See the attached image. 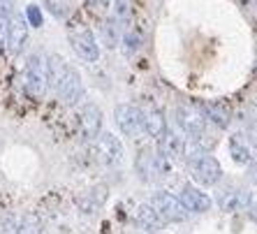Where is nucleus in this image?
Wrapping results in <instances>:
<instances>
[{
    "mask_svg": "<svg viewBox=\"0 0 257 234\" xmlns=\"http://www.w3.org/2000/svg\"><path fill=\"white\" fill-rule=\"evenodd\" d=\"M135 169L142 181H153V179H162L172 172V160L167 156H162L158 149L153 146H146L137 153V160H135Z\"/></svg>",
    "mask_w": 257,
    "mask_h": 234,
    "instance_id": "f257e3e1",
    "label": "nucleus"
},
{
    "mask_svg": "<svg viewBox=\"0 0 257 234\" xmlns=\"http://www.w3.org/2000/svg\"><path fill=\"white\" fill-rule=\"evenodd\" d=\"M24 88L26 95L33 100H44L49 90V77H47V58H42L40 54H33L26 63L24 72Z\"/></svg>",
    "mask_w": 257,
    "mask_h": 234,
    "instance_id": "f03ea898",
    "label": "nucleus"
},
{
    "mask_svg": "<svg viewBox=\"0 0 257 234\" xmlns=\"http://www.w3.org/2000/svg\"><path fill=\"white\" fill-rule=\"evenodd\" d=\"M149 204L160 213V218L165 222H183L190 216V211L183 206V202H181L179 197H174L172 192H167V190L153 192V197H151Z\"/></svg>",
    "mask_w": 257,
    "mask_h": 234,
    "instance_id": "7ed1b4c3",
    "label": "nucleus"
},
{
    "mask_svg": "<svg viewBox=\"0 0 257 234\" xmlns=\"http://www.w3.org/2000/svg\"><path fill=\"white\" fill-rule=\"evenodd\" d=\"M67 37H70V44H72V49L77 51L79 58H84L86 63H97V58H100V47H97V40H95V35H93V30L79 24V26H74V28H70Z\"/></svg>",
    "mask_w": 257,
    "mask_h": 234,
    "instance_id": "20e7f679",
    "label": "nucleus"
},
{
    "mask_svg": "<svg viewBox=\"0 0 257 234\" xmlns=\"http://www.w3.org/2000/svg\"><path fill=\"white\" fill-rule=\"evenodd\" d=\"M114 121L125 137L139 139L144 135V111L135 104H116Z\"/></svg>",
    "mask_w": 257,
    "mask_h": 234,
    "instance_id": "39448f33",
    "label": "nucleus"
},
{
    "mask_svg": "<svg viewBox=\"0 0 257 234\" xmlns=\"http://www.w3.org/2000/svg\"><path fill=\"white\" fill-rule=\"evenodd\" d=\"M95 156L102 165L107 167H116L125 158V149L120 144V139L114 132H100L95 137Z\"/></svg>",
    "mask_w": 257,
    "mask_h": 234,
    "instance_id": "423d86ee",
    "label": "nucleus"
},
{
    "mask_svg": "<svg viewBox=\"0 0 257 234\" xmlns=\"http://www.w3.org/2000/svg\"><path fill=\"white\" fill-rule=\"evenodd\" d=\"M56 95L60 97V102L72 107V104H77L81 97H84V79L81 74L77 72V67L67 65L65 74L60 77V81L56 84Z\"/></svg>",
    "mask_w": 257,
    "mask_h": 234,
    "instance_id": "0eeeda50",
    "label": "nucleus"
},
{
    "mask_svg": "<svg viewBox=\"0 0 257 234\" xmlns=\"http://www.w3.org/2000/svg\"><path fill=\"white\" fill-rule=\"evenodd\" d=\"M176 123H179L181 132L188 139H195V142L202 139L204 128H206V119H204L202 111H197L195 107H188V104L176 109Z\"/></svg>",
    "mask_w": 257,
    "mask_h": 234,
    "instance_id": "6e6552de",
    "label": "nucleus"
},
{
    "mask_svg": "<svg viewBox=\"0 0 257 234\" xmlns=\"http://www.w3.org/2000/svg\"><path fill=\"white\" fill-rule=\"evenodd\" d=\"M190 169H192L195 181H197V183H202V186H215V183L222 179L220 162L215 160L213 156H209V153H204V156H199L197 160H192L190 162Z\"/></svg>",
    "mask_w": 257,
    "mask_h": 234,
    "instance_id": "1a4fd4ad",
    "label": "nucleus"
},
{
    "mask_svg": "<svg viewBox=\"0 0 257 234\" xmlns=\"http://www.w3.org/2000/svg\"><path fill=\"white\" fill-rule=\"evenodd\" d=\"M250 192L243 190V188H236V186H229V188H222L218 192V206L220 211L225 213H239V211H245L248 204H250Z\"/></svg>",
    "mask_w": 257,
    "mask_h": 234,
    "instance_id": "9d476101",
    "label": "nucleus"
},
{
    "mask_svg": "<svg viewBox=\"0 0 257 234\" xmlns=\"http://www.w3.org/2000/svg\"><path fill=\"white\" fill-rule=\"evenodd\" d=\"M79 128L86 139H95L102 132V109L95 102H86L79 109Z\"/></svg>",
    "mask_w": 257,
    "mask_h": 234,
    "instance_id": "9b49d317",
    "label": "nucleus"
},
{
    "mask_svg": "<svg viewBox=\"0 0 257 234\" xmlns=\"http://www.w3.org/2000/svg\"><path fill=\"white\" fill-rule=\"evenodd\" d=\"M26 42H28V24H26V19L21 14L14 12L10 17V33H7V49H10V54L12 56H19L24 51Z\"/></svg>",
    "mask_w": 257,
    "mask_h": 234,
    "instance_id": "f8f14e48",
    "label": "nucleus"
},
{
    "mask_svg": "<svg viewBox=\"0 0 257 234\" xmlns=\"http://www.w3.org/2000/svg\"><path fill=\"white\" fill-rule=\"evenodd\" d=\"M179 199L183 202V206H186L190 213H206V211H211V206H213V199H211L209 192L199 190L197 186H190V183L183 186V192H181Z\"/></svg>",
    "mask_w": 257,
    "mask_h": 234,
    "instance_id": "ddd939ff",
    "label": "nucleus"
},
{
    "mask_svg": "<svg viewBox=\"0 0 257 234\" xmlns=\"http://www.w3.org/2000/svg\"><path fill=\"white\" fill-rule=\"evenodd\" d=\"M186 142H188V137L181 130H172V128H167V130L162 132L158 151H160L162 156H167L169 160H174V158L183 156V151H186Z\"/></svg>",
    "mask_w": 257,
    "mask_h": 234,
    "instance_id": "4468645a",
    "label": "nucleus"
},
{
    "mask_svg": "<svg viewBox=\"0 0 257 234\" xmlns=\"http://www.w3.org/2000/svg\"><path fill=\"white\" fill-rule=\"evenodd\" d=\"M137 225L144 229V232H160L162 227H165V220L160 218V213H158L156 209L151 204H142L137 209Z\"/></svg>",
    "mask_w": 257,
    "mask_h": 234,
    "instance_id": "2eb2a0df",
    "label": "nucleus"
},
{
    "mask_svg": "<svg viewBox=\"0 0 257 234\" xmlns=\"http://www.w3.org/2000/svg\"><path fill=\"white\" fill-rule=\"evenodd\" d=\"M167 130V121L162 116V111L158 107H151L144 111V132L151 137H162V132Z\"/></svg>",
    "mask_w": 257,
    "mask_h": 234,
    "instance_id": "dca6fc26",
    "label": "nucleus"
},
{
    "mask_svg": "<svg viewBox=\"0 0 257 234\" xmlns=\"http://www.w3.org/2000/svg\"><path fill=\"white\" fill-rule=\"evenodd\" d=\"M229 153H232L234 162H239V165H250L252 162V151L248 146V142L241 139V135L229 137Z\"/></svg>",
    "mask_w": 257,
    "mask_h": 234,
    "instance_id": "f3484780",
    "label": "nucleus"
},
{
    "mask_svg": "<svg viewBox=\"0 0 257 234\" xmlns=\"http://www.w3.org/2000/svg\"><path fill=\"white\" fill-rule=\"evenodd\" d=\"M202 114H204V119L209 121V123H213V126H218V128H227L229 123H232V119H229V109L220 107V104H213V102L204 104Z\"/></svg>",
    "mask_w": 257,
    "mask_h": 234,
    "instance_id": "a211bd4d",
    "label": "nucleus"
},
{
    "mask_svg": "<svg viewBox=\"0 0 257 234\" xmlns=\"http://www.w3.org/2000/svg\"><path fill=\"white\" fill-rule=\"evenodd\" d=\"M120 28H123V26L116 21V17H109L107 21L102 24V42L107 44V49H116L120 44V37H123Z\"/></svg>",
    "mask_w": 257,
    "mask_h": 234,
    "instance_id": "6ab92c4d",
    "label": "nucleus"
},
{
    "mask_svg": "<svg viewBox=\"0 0 257 234\" xmlns=\"http://www.w3.org/2000/svg\"><path fill=\"white\" fill-rule=\"evenodd\" d=\"M0 232L3 234H19V229H21V218L14 216V213H7V216H3V220H0Z\"/></svg>",
    "mask_w": 257,
    "mask_h": 234,
    "instance_id": "aec40b11",
    "label": "nucleus"
},
{
    "mask_svg": "<svg viewBox=\"0 0 257 234\" xmlns=\"http://www.w3.org/2000/svg\"><path fill=\"white\" fill-rule=\"evenodd\" d=\"M120 40H123V51H125V56H132V54H135V51L139 49V42H142L135 30H125V35L120 37Z\"/></svg>",
    "mask_w": 257,
    "mask_h": 234,
    "instance_id": "412c9836",
    "label": "nucleus"
},
{
    "mask_svg": "<svg viewBox=\"0 0 257 234\" xmlns=\"http://www.w3.org/2000/svg\"><path fill=\"white\" fill-rule=\"evenodd\" d=\"M26 24L33 26V28H42L44 19H42V10L37 5H28L26 7Z\"/></svg>",
    "mask_w": 257,
    "mask_h": 234,
    "instance_id": "4be33fe9",
    "label": "nucleus"
},
{
    "mask_svg": "<svg viewBox=\"0 0 257 234\" xmlns=\"http://www.w3.org/2000/svg\"><path fill=\"white\" fill-rule=\"evenodd\" d=\"M42 227H40V220L35 216H24L21 218V229L19 234H40Z\"/></svg>",
    "mask_w": 257,
    "mask_h": 234,
    "instance_id": "5701e85b",
    "label": "nucleus"
},
{
    "mask_svg": "<svg viewBox=\"0 0 257 234\" xmlns=\"http://www.w3.org/2000/svg\"><path fill=\"white\" fill-rule=\"evenodd\" d=\"M7 33H10V17L0 12V47L7 42Z\"/></svg>",
    "mask_w": 257,
    "mask_h": 234,
    "instance_id": "b1692460",
    "label": "nucleus"
},
{
    "mask_svg": "<svg viewBox=\"0 0 257 234\" xmlns=\"http://www.w3.org/2000/svg\"><path fill=\"white\" fill-rule=\"evenodd\" d=\"M49 3V10L56 14V17H63L65 14V5H63V0H47Z\"/></svg>",
    "mask_w": 257,
    "mask_h": 234,
    "instance_id": "393cba45",
    "label": "nucleus"
},
{
    "mask_svg": "<svg viewBox=\"0 0 257 234\" xmlns=\"http://www.w3.org/2000/svg\"><path fill=\"white\" fill-rule=\"evenodd\" d=\"M14 3H17V0H0V12L7 14V17H12L14 14Z\"/></svg>",
    "mask_w": 257,
    "mask_h": 234,
    "instance_id": "a878e982",
    "label": "nucleus"
},
{
    "mask_svg": "<svg viewBox=\"0 0 257 234\" xmlns=\"http://www.w3.org/2000/svg\"><path fill=\"white\" fill-rule=\"evenodd\" d=\"M245 211H248V216L257 222V199H250V204H248V209Z\"/></svg>",
    "mask_w": 257,
    "mask_h": 234,
    "instance_id": "bb28decb",
    "label": "nucleus"
},
{
    "mask_svg": "<svg viewBox=\"0 0 257 234\" xmlns=\"http://www.w3.org/2000/svg\"><path fill=\"white\" fill-rule=\"evenodd\" d=\"M88 5H93V7H104V5H107V0H88Z\"/></svg>",
    "mask_w": 257,
    "mask_h": 234,
    "instance_id": "cd10ccee",
    "label": "nucleus"
}]
</instances>
